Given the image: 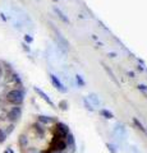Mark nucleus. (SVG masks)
Listing matches in <instances>:
<instances>
[{"mask_svg": "<svg viewBox=\"0 0 147 153\" xmlns=\"http://www.w3.org/2000/svg\"><path fill=\"white\" fill-rule=\"evenodd\" d=\"M21 153H68L72 135L63 123L53 117H35L23 128L18 138Z\"/></svg>", "mask_w": 147, "mask_h": 153, "instance_id": "1", "label": "nucleus"}, {"mask_svg": "<svg viewBox=\"0 0 147 153\" xmlns=\"http://www.w3.org/2000/svg\"><path fill=\"white\" fill-rule=\"evenodd\" d=\"M25 87L10 65L0 60V144L8 139L21 120Z\"/></svg>", "mask_w": 147, "mask_h": 153, "instance_id": "2", "label": "nucleus"}]
</instances>
